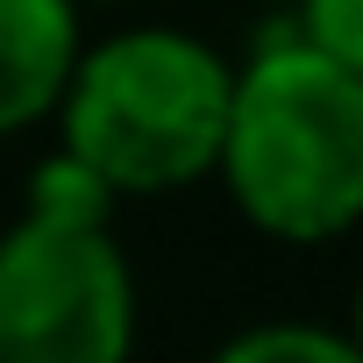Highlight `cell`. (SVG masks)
Instances as JSON below:
<instances>
[{
    "mask_svg": "<svg viewBox=\"0 0 363 363\" xmlns=\"http://www.w3.org/2000/svg\"><path fill=\"white\" fill-rule=\"evenodd\" d=\"M72 8H79V0H72Z\"/></svg>",
    "mask_w": 363,
    "mask_h": 363,
    "instance_id": "cell-7",
    "label": "cell"
},
{
    "mask_svg": "<svg viewBox=\"0 0 363 363\" xmlns=\"http://www.w3.org/2000/svg\"><path fill=\"white\" fill-rule=\"evenodd\" d=\"M214 363H363L342 335L328 328H299V320H278V328H250L235 335Z\"/></svg>",
    "mask_w": 363,
    "mask_h": 363,
    "instance_id": "cell-5",
    "label": "cell"
},
{
    "mask_svg": "<svg viewBox=\"0 0 363 363\" xmlns=\"http://www.w3.org/2000/svg\"><path fill=\"white\" fill-rule=\"evenodd\" d=\"M214 164L264 235H342L363 207V72L313 57L292 29H264L250 65L228 79Z\"/></svg>",
    "mask_w": 363,
    "mask_h": 363,
    "instance_id": "cell-1",
    "label": "cell"
},
{
    "mask_svg": "<svg viewBox=\"0 0 363 363\" xmlns=\"http://www.w3.org/2000/svg\"><path fill=\"white\" fill-rule=\"evenodd\" d=\"M107 186L50 157L0 235V363H128L135 285L107 235Z\"/></svg>",
    "mask_w": 363,
    "mask_h": 363,
    "instance_id": "cell-3",
    "label": "cell"
},
{
    "mask_svg": "<svg viewBox=\"0 0 363 363\" xmlns=\"http://www.w3.org/2000/svg\"><path fill=\"white\" fill-rule=\"evenodd\" d=\"M228 65L178 36L128 29L86 50L65 79V157L93 171L107 193H171L193 186L221 157Z\"/></svg>",
    "mask_w": 363,
    "mask_h": 363,
    "instance_id": "cell-2",
    "label": "cell"
},
{
    "mask_svg": "<svg viewBox=\"0 0 363 363\" xmlns=\"http://www.w3.org/2000/svg\"><path fill=\"white\" fill-rule=\"evenodd\" d=\"M285 29L313 57H328L342 72H363V0H299L285 15Z\"/></svg>",
    "mask_w": 363,
    "mask_h": 363,
    "instance_id": "cell-6",
    "label": "cell"
},
{
    "mask_svg": "<svg viewBox=\"0 0 363 363\" xmlns=\"http://www.w3.org/2000/svg\"><path fill=\"white\" fill-rule=\"evenodd\" d=\"M79 65L72 0H0V135L29 128L65 100Z\"/></svg>",
    "mask_w": 363,
    "mask_h": 363,
    "instance_id": "cell-4",
    "label": "cell"
}]
</instances>
